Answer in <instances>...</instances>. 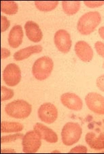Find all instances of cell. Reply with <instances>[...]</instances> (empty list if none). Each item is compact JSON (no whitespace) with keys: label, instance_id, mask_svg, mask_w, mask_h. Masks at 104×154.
<instances>
[{"label":"cell","instance_id":"5","mask_svg":"<svg viewBox=\"0 0 104 154\" xmlns=\"http://www.w3.org/2000/svg\"><path fill=\"white\" fill-rule=\"evenodd\" d=\"M42 138L38 133L35 130L27 132L22 138V151L25 153H36L42 145Z\"/></svg>","mask_w":104,"mask_h":154},{"label":"cell","instance_id":"12","mask_svg":"<svg viewBox=\"0 0 104 154\" xmlns=\"http://www.w3.org/2000/svg\"><path fill=\"white\" fill-rule=\"evenodd\" d=\"M34 130L38 133L42 139L46 140L48 143H56L58 141L57 133L44 124L37 123L34 125Z\"/></svg>","mask_w":104,"mask_h":154},{"label":"cell","instance_id":"24","mask_svg":"<svg viewBox=\"0 0 104 154\" xmlns=\"http://www.w3.org/2000/svg\"><path fill=\"white\" fill-rule=\"evenodd\" d=\"M10 23L8 19L4 16H1V32H4L8 29Z\"/></svg>","mask_w":104,"mask_h":154},{"label":"cell","instance_id":"14","mask_svg":"<svg viewBox=\"0 0 104 154\" xmlns=\"http://www.w3.org/2000/svg\"><path fill=\"white\" fill-rule=\"evenodd\" d=\"M23 39V31L19 25H14L12 28L8 35V43L12 48H16L21 45Z\"/></svg>","mask_w":104,"mask_h":154},{"label":"cell","instance_id":"4","mask_svg":"<svg viewBox=\"0 0 104 154\" xmlns=\"http://www.w3.org/2000/svg\"><path fill=\"white\" fill-rule=\"evenodd\" d=\"M82 133L80 125L76 122H68L63 126L61 137L63 144L71 146L78 142Z\"/></svg>","mask_w":104,"mask_h":154},{"label":"cell","instance_id":"10","mask_svg":"<svg viewBox=\"0 0 104 154\" xmlns=\"http://www.w3.org/2000/svg\"><path fill=\"white\" fill-rule=\"evenodd\" d=\"M61 102L63 106L72 111H79L83 107L82 100L80 97L73 93H65L61 96Z\"/></svg>","mask_w":104,"mask_h":154},{"label":"cell","instance_id":"18","mask_svg":"<svg viewBox=\"0 0 104 154\" xmlns=\"http://www.w3.org/2000/svg\"><path fill=\"white\" fill-rule=\"evenodd\" d=\"M63 11L67 15H73L79 11L80 8V2H62Z\"/></svg>","mask_w":104,"mask_h":154},{"label":"cell","instance_id":"21","mask_svg":"<svg viewBox=\"0 0 104 154\" xmlns=\"http://www.w3.org/2000/svg\"><path fill=\"white\" fill-rule=\"evenodd\" d=\"M14 91L4 86H1V101L7 100L14 96Z\"/></svg>","mask_w":104,"mask_h":154},{"label":"cell","instance_id":"15","mask_svg":"<svg viewBox=\"0 0 104 154\" xmlns=\"http://www.w3.org/2000/svg\"><path fill=\"white\" fill-rule=\"evenodd\" d=\"M85 140L89 147L95 150L104 149V133L101 132L97 137L95 133L88 132L86 134Z\"/></svg>","mask_w":104,"mask_h":154},{"label":"cell","instance_id":"20","mask_svg":"<svg viewBox=\"0 0 104 154\" xmlns=\"http://www.w3.org/2000/svg\"><path fill=\"white\" fill-rule=\"evenodd\" d=\"M59 2H35V5L37 9L42 12H50L55 9Z\"/></svg>","mask_w":104,"mask_h":154},{"label":"cell","instance_id":"11","mask_svg":"<svg viewBox=\"0 0 104 154\" xmlns=\"http://www.w3.org/2000/svg\"><path fill=\"white\" fill-rule=\"evenodd\" d=\"M76 54L84 62H89L93 57V51L91 46L85 41H78L75 45Z\"/></svg>","mask_w":104,"mask_h":154},{"label":"cell","instance_id":"31","mask_svg":"<svg viewBox=\"0 0 104 154\" xmlns=\"http://www.w3.org/2000/svg\"><path fill=\"white\" fill-rule=\"evenodd\" d=\"M103 68L104 69V62H103Z\"/></svg>","mask_w":104,"mask_h":154},{"label":"cell","instance_id":"23","mask_svg":"<svg viewBox=\"0 0 104 154\" xmlns=\"http://www.w3.org/2000/svg\"><path fill=\"white\" fill-rule=\"evenodd\" d=\"M95 48L98 55L104 59V43L97 41L95 44Z\"/></svg>","mask_w":104,"mask_h":154},{"label":"cell","instance_id":"28","mask_svg":"<svg viewBox=\"0 0 104 154\" xmlns=\"http://www.w3.org/2000/svg\"><path fill=\"white\" fill-rule=\"evenodd\" d=\"M1 59L2 60L6 59L8 57H10V51L7 49V48H1Z\"/></svg>","mask_w":104,"mask_h":154},{"label":"cell","instance_id":"13","mask_svg":"<svg viewBox=\"0 0 104 154\" xmlns=\"http://www.w3.org/2000/svg\"><path fill=\"white\" fill-rule=\"evenodd\" d=\"M25 29L28 39L34 42H39L42 40L43 34L39 25L32 20H29L25 25Z\"/></svg>","mask_w":104,"mask_h":154},{"label":"cell","instance_id":"16","mask_svg":"<svg viewBox=\"0 0 104 154\" xmlns=\"http://www.w3.org/2000/svg\"><path fill=\"white\" fill-rule=\"evenodd\" d=\"M42 50L43 48L41 45L29 46L15 53L14 54V59L16 61H22L29 57L33 54L41 53Z\"/></svg>","mask_w":104,"mask_h":154},{"label":"cell","instance_id":"1","mask_svg":"<svg viewBox=\"0 0 104 154\" xmlns=\"http://www.w3.org/2000/svg\"><path fill=\"white\" fill-rule=\"evenodd\" d=\"M101 14L97 11H91L82 15L78 20L77 29L81 34L89 35L100 24Z\"/></svg>","mask_w":104,"mask_h":154},{"label":"cell","instance_id":"7","mask_svg":"<svg viewBox=\"0 0 104 154\" xmlns=\"http://www.w3.org/2000/svg\"><path fill=\"white\" fill-rule=\"evenodd\" d=\"M37 115L40 120L46 124H50L57 120L58 111L54 104L47 102L40 106L37 111Z\"/></svg>","mask_w":104,"mask_h":154},{"label":"cell","instance_id":"17","mask_svg":"<svg viewBox=\"0 0 104 154\" xmlns=\"http://www.w3.org/2000/svg\"><path fill=\"white\" fill-rule=\"evenodd\" d=\"M24 126L21 123L2 122L1 123V131L2 133L19 132L23 130Z\"/></svg>","mask_w":104,"mask_h":154},{"label":"cell","instance_id":"26","mask_svg":"<svg viewBox=\"0 0 104 154\" xmlns=\"http://www.w3.org/2000/svg\"><path fill=\"white\" fill-rule=\"evenodd\" d=\"M87 148L85 146L83 145H78L76 147H73V149L70 150V153H87Z\"/></svg>","mask_w":104,"mask_h":154},{"label":"cell","instance_id":"9","mask_svg":"<svg viewBox=\"0 0 104 154\" xmlns=\"http://www.w3.org/2000/svg\"><path fill=\"white\" fill-rule=\"evenodd\" d=\"M88 109L98 115H104V97L97 93H89L85 97Z\"/></svg>","mask_w":104,"mask_h":154},{"label":"cell","instance_id":"30","mask_svg":"<svg viewBox=\"0 0 104 154\" xmlns=\"http://www.w3.org/2000/svg\"><path fill=\"white\" fill-rule=\"evenodd\" d=\"M52 153H60V151H52Z\"/></svg>","mask_w":104,"mask_h":154},{"label":"cell","instance_id":"29","mask_svg":"<svg viewBox=\"0 0 104 154\" xmlns=\"http://www.w3.org/2000/svg\"><path fill=\"white\" fill-rule=\"evenodd\" d=\"M98 32L101 38L104 40V27H101L100 29H99Z\"/></svg>","mask_w":104,"mask_h":154},{"label":"cell","instance_id":"3","mask_svg":"<svg viewBox=\"0 0 104 154\" xmlns=\"http://www.w3.org/2000/svg\"><path fill=\"white\" fill-rule=\"evenodd\" d=\"M54 67L52 60L47 56L39 58L32 67V74L37 80L44 81L49 78Z\"/></svg>","mask_w":104,"mask_h":154},{"label":"cell","instance_id":"2","mask_svg":"<svg viewBox=\"0 0 104 154\" xmlns=\"http://www.w3.org/2000/svg\"><path fill=\"white\" fill-rule=\"evenodd\" d=\"M6 114L15 119H25L31 114L32 106L23 100H17L7 104L5 107Z\"/></svg>","mask_w":104,"mask_h":154},{"label":"cell","instance_id":"25","mask_svg":"<svg viewBox=\"0 0 104 154\" xmlns=\"http://www.w3.org/2000/svg\"><path fill=\"white\" fill-rule=\"evenodd\" d=\"M85 4L88 8H98L104 5V2L103 1H99V2H91V1H85Z\"/></svg>","mask_w":104,"mask_h":154},{"label":"cell","instance_id":"8","mask_svg":"<svg viewBox=\"0 0 104 154\" xmlns=\"http://www.w3.org/2000/svg\"><path fill=\"white\" fill-rule=\"evenodd\" d=\"M54 42L57 49L63 53H67L72 47L70 34L65 29H59L55 33Z\"/></svg>","mask_w":104,"mask_h":154},{"label":"cell","instance_id":"22","mask_svg":"<svg viewBox=\"0 0 104 154\" xmlns=\"http://www.w3.org/2000/svg\"><path fill=\"white\" fill-rule=\"evenodd\" d=\"M23 134H21V133H17V134H12V135H8V136H5V137H1V143H10L12 141H15L17 139H21V138H23Z\"/></svg>","mask_w":104,"mask_h":154},{"label":"cell","instance_id":"6","mask_svg":"<svg viewBox=\"0 0 104 154\" xmlns=\"http://www.w3.org/2000/svg\"><path fill=\"white\" fill-rule=\"evenodd\" d=\"M3 80L10 87L17 85L21 80V69L15 63L7 65L3 72Z\"/></svg>","mask_w":104,"mask_h":154},{"label":"cell","instance_id":"27","mask_svg":"<svg viewBox=\"0 0 104 154\" xmlns=\"http://www.w3.org/2000/svg\"><path fill=\"white\" fill-rule=\"evenodd\" d=\"M96 84L101 91L104 92V74L99 76L96 81Z\"/></svg>","mask_w":104,"mask_h":154},{"label":"cell","instance_id":"19","mask_svg":"<svg viewBox=\"0 0 104 154\" xmlns=\"http://www.w3.org/2000/svg\"><path fill=\"white\" fill-rule=\"evenodd\" d=\"M1 12L8 15L16 14L19 10V6L15 2L2 1L1 2Z\"/></svg>","mask_w":104,"mask_h":154}]
</instances>
